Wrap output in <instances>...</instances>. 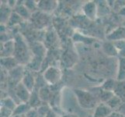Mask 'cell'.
I'll list each match as a JSON object with an SVG mask.
<instances>
[{"mask_svg": "<svg viewBox=\"0 0 125 117\" xmlns=\"http://www.w3.org/2000/svg\"><path fill=\"white\" fill-rule=\"evenodd\" d=\"M83 11L88 18L90 20H94L96 16V5L93 2H87L83 7Z\"/></svg>", "mask_w": 125, "mask_h": 117, "instance_id": "obj_6", "label": "cell"}, {"mask_svg": "<svg viewBox=\"0 0 125 117\" xmlns=\"http://www.w3.org/2000/svg\"><path fill=\"white\" fill-rule=\"evenodd\" d=\"M22 83L23 84V85L27 88L30 91H33V88L34 86V78L33 77V75L31 73H27L23 76Z\"/></svg>", "mask_w": 125, "mask_h": 117, "instance_id": "obj_7", "label": "cell"}, {"mask_svg": "<svg viewBox=\"0 0 125 117\" xmlns=\"http://www.w3.org/2000/svg\"><path fill=\"white\" fill-rule=\"evenodd\" d=\"M75 93L79 105L84 109H91L96 105V98L89 92L81 90H75Z\"/></svg>", "mask_w": 125, "mask_h": 117, "instance_id": "obj_1", "label": "cell"}, {"mask_svg": "<svg viewBox=\"0 0 125 117\" xmlns=\"http://www.w3.org/2000/svg\"><path fill=\"white\" fill-rule=\"evenodd\" d=\"M62 73L59 69L51 66L44 73V79L50 84H55L60 80Z\"/></svg>", "mask_w": 125, "mask_h": 117, "instance_id": "obj_3", "label": "cell"}, {"mask_svg": "<svg viewBox=\"0 0 125 117\" xmlns=\"http://www.w3.org/2000/svg\"><path fill=\"white\" fill-rule=\"evenodd\" d=\"M114 92L116 96L120 98L121 100H125V81L116 85Z\"/></svg>", "mask_w": 125, "mask_h": 117, "instance_id": "obj_10", "label": "cell"}, {"mask_svg": "<svg viewBox=\"0 0 125 117\" xmlns=\"http://www.w3.org/2000/svg\"><path fill=\"white\" fill-rule=\"evenodd\" d=\"M25 117H39V114H38V112H37L36 110L31 109L28 112H27Z\"/></svg>", "mask_w": 125, "mask_h": 117, "instance_id": "obj_17", "label": "cell"}, {"mask_svg": "<svg viewBox=\"0 0 125 117\" xmlns=\"http://www.w3.org/2000/svg\"><path fill=\"white\" fill-rule=\"evenodd\" d=\"M15 111L13 112V114L15 115H22L23 113H27L30 111V105H27V103L21 104L19 106H17L16 109H14Z\"/></svg>", "mask_w": 125, "mask_h": 117, "instance_id": "obj_13", "label": "cell"}, {"mask_svg": "<svg viewBox=\"0 0 125 117\" xmlns=\"http://www.w3.org/2000/svg\"><path fill=\"white\" fill-rule=\"evenodd\" d=\"M110 40H117L120 41L123 38H125V27H119L116 31H114L108 37Z\"/></svg>", "mask_w": 125, "mask_h": 117, "instance_id": "obj_8", "label": "cell"}, {"mask_svg": "<svg viewBox=\"0 0 125 117\" xmlns=\"http://www.w3.org/2000/svg\"><path fill=\"white\" fill-rule=\"evenodd\" d=\"M16 94L21 101L24 103H27V101L30 100L31 98V94H30V91L26 88L23 83H20L17 85Z\"/></svg>", "mask_w": 125, "mask_h": 117, "instance_id": "obj_4", "label": "cell"}, {"mask_svg": "<svg viewBox=\"0 0 125 117\" xmlns=\"http://www.w3.org/2000/svg\"><path fill=\"white\" fill-rule=\"evenodd\" d=\"M69 117H74V116H69Z\"/></svg>", "mask_w": 125, "mask_h": 117, "instance_id": "obj_20", "label": "cell"}, {"mask_svg": "<svg viewBox=\"0 0 125 117\" xmlns=\"http://www.w3.org/2000/svg\"><path fill=\"white\" fill-rule=\"evenodd\" d=\"M103 49L104 52L108 55H117V49L115 47L114 44L110 42H106L103 45Z\"/></svg>", "mask_w": 125, "mask_h": 117, "instance_id": "obj_9", "label": "cell"}, {"mask_svg": "<svg viewBox=\"0 0 125 117\" xmlns=\"http://www.w3.org/2000/svg\"><path fill=\"white\" fill-rule=\"evenodd\" d=\"M109 117H124L121 113H118V112H112Z\"/></svg>", "mask_w": 125, "mask_h": 117, "instance_id": "obj_19", "label": "cell"}, {"mask_svg": "<svg viewBox=\"0 0 125 117\" xmlns=\"http://www.w3.org/2000/svg\"><path fill=\"white\" fill-rule=\"evenodd\" d=\"M15 52V41H8L4 45V49L2 52V56H4L6 54L8 53V57H10Z\"/></svg>", "mask_w": 125, "mask_h": 117, "instance_id": "obj_11", "label": "cell"}, {"mask_svg": "<svg viewBox=\"0 0 125 117\" xmlns=\"http://www.w3.org/2000/svg\"><path fill=\"white\" fill-rule=\"evenodd\" d=\"M41 2L42 3L38 4V6H40L41 10H44V11L53 10L56 6V4L54 3L55 2H53V1H44Z\"/></svg>", "mask_w": 125, "mask_h": 117, "instance_id": "obj_12", "label": "cell"}, {"mask_svg": "<svg viewBox=\"0 0 125 117\" xmlns=\"http://www.w3.org/2000/svg\"><path fill=\"white\" fill-rule=\"evenodd\" d=\"M27 45L23 41L21 38H18L15 41V52L14 55L16 56V59L19 61H23L24 57L26 59L28 58L27 54Z\"/></svg>", "mask_w": 125, "mask_h": 117, "instance_id": "obj_2", "label": "cell"}, {"mask_svg": "<svg viewBox=\"0 0 125 117\" xmlns=\"http://www.w3.org/2000/svg\"><path fill=\"white\" fill-rule=\"evenodd\" d=\"M106 105L110 108H111L112 109H116V108H120L121 106V99L115 95V96H114L108 102L106 103Z\"/></svg>", "mask_w": 125, "mask_h": 117, "instance_id": "obj_14", "label": "cell"}, {"mask_svg": "<svg viewBox=\"0 0 125 117\" xmlns=\"http://www.w3.org/2000/svg\"><path fill=\"white\" fill-rule=\"evenodd\" d=\"M112 109L106 104L103 103L96 109L94 113V117H109L112 113Z\"/></svg>", "mask_w": 125, "mask_h": 117, "instance_id": "obj_5", "label": "cell"}, {"mask_svg": "<svg viewBox=\"0 0 125 117\" xmlns=\"http://www.w3.org/2000/svg\"><path fill=\"white\" fill-rule=\"evenodd\" d=\"M3 106L6 108V109H10V110H12L15 109V102L12 100L10 98H6L4 100L2 101Z\"/></svg>", "mask_w": 125, "mask_h": 117, "instance_id": "obj_15", "label": "cell"}, {"mask_svg": "<svg viewBox=\"0 0 125 117\" xmlns=\"http://www.w3.org/2000/svg\"><path fill=\"white\" fill-rule=\"evenodd\" d=\"M119 110H120V113H121L125 117V103L121 105V106L119 108Z\"/></svg>", "mask_w": 125, "mask_h": 117, "instance_id": "obj_18", "label": "cell"}, {"mask_svg": "<svg viewBox=\"0 0 125 117\" xmlns=\"http://www.w3.org/2000/svg\"><path fill=\"white\" fill-rule=\"evenodd\" d=\"M115 87H116V84L114 83V81L112 80H109L103 84V88L105 89V91H111L112 90L115 89Z\"/></svg>", "mask_w": 125, "mask_h": 117, "instance_id": "obj_16", "label": "cell"}]
</instances>
